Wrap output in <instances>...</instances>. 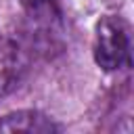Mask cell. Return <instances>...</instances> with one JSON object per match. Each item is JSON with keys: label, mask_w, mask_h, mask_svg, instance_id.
<instances>
[{"label": "cell", "mask_w": 134, "mask_h": 134, "mask_svg": "<svg viewBox=\"0 0 134 134\" xmlns=\"http://www.w3.org/2000/svg\"><path fill=\"white\" fill-rule=\"evenodd\" d=\"M94 61L105 71L130 65V31L121 17L105 15L94 27Z\"/></svg>", "instance_id": "obj_1"}, {"label": "cell", "mask_w": 134, "mask_h": 134, "mask_svg": "<svg viewBox=\"0 0 134 134\" xmlns=\"http://www.w3.org/2000/svg\"><path fill=\"white\" fill-rule=\"evenodd\" d=\"M25 67L27 59L19 42L8 36H0V98L19 86Z\"/></svg>", "instance_id": "obj_2"}, {"label": "cell", "mask_w": 134, "mask_h": 134, "mask_svg": "<svg viewBox=\"0 0 134 134\" xmlns=\"http://www.w3.org/2000/svg\"><path fill=\"white\" fill-rule=\"evenodd\" d=\"M23 2V6L31 13V15H44V13H48L50 8H52V4H54V0H21Z\"/></svg>", "instance_id": "obj_4"}, {"label": "cell", "mask_w": 134, "mask_h": 134, "mask_svg": "<svg viewBox=\"0 0 134 134\" xmlns=\"http://www.w3.org/2000/svg\"><path fill=\"white\" fill-rule=\"evenodd\" d=\"M0 132H29V134H50L59 132V126L40 111L21 109L4 115L0 119Z\"/></svg>", "instance_id": "obj_3"}]
</instances>
